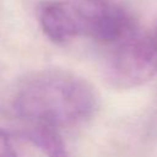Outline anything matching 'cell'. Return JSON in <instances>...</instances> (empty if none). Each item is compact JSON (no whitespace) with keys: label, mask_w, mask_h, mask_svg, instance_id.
Masks as SVG:
<instances>
[{"label":"cell","mask_w":157,"mask_h":157,"mask_svg":"<svg viewBox=\"0 0 157 157\" xmlns=\"http://www.w3.org/2000/svg\"><path fill=\"white\" fill-rule=\"evenodd\" d=\"M12 112L52 128L80 124L97 109V93L85 78L61 69L36 71L18 82L11 98Z\"/></svg>","instance_id":"cell-1"},{"label":"cell","mask_w":157,"mask_h":157,"mask_svg":"<svg viewBox=\"0 0 157 157\" xmlns=\"http://www.w3.org/2000/svg\"><path fill=\"white\" fill-rule=\"evenodd\" d=\"M37 13L43 33L58 44L77 37L117 44L135 31L129 13L112 0H47Z\"/></svg>","instance_id":"cell-2"},{"label":"cell","mask_w":157,"mask_h":157,"mask_svg":"<svg viewBox=\"0 0 157 157\" xmlns=\"http://www.w3.org/2000/svg\"><path fill=\"white\" fill-rule=\"evenodd\" d=\"M157 74V39L134 31L115 44L105 67L107 80L118 88H131Z\"/></svg>","instance_id":"cell-3"},{"label":"cell","mask_w":157,"mask_h":157,"mask_svg":"<svg viewBox=\"0 0 157 157\" xmlns=\"http://www.w3.org/2000/svg\"><path fill=\"white\" fill-rule=\"evenodd\" d=\"M25 136L40 148L47 157H70L66 146L55 128L42 124H31L26 128Z\"/></svg>","instance_id":"cell-4"},{"label":"cell","mask_w":157,"mask_h":157,"mask_svg":"<svg viewBox=\"0 0 157 157\" xmlns=\"http://www.w3.org/2000/svg\"><path fill=\"white\" fill-rule=\"evenodd\" d=\"M0 157H20L11 136L0 129Z\"/></svg>","instance_id":"cell-5"}]
</instances>
